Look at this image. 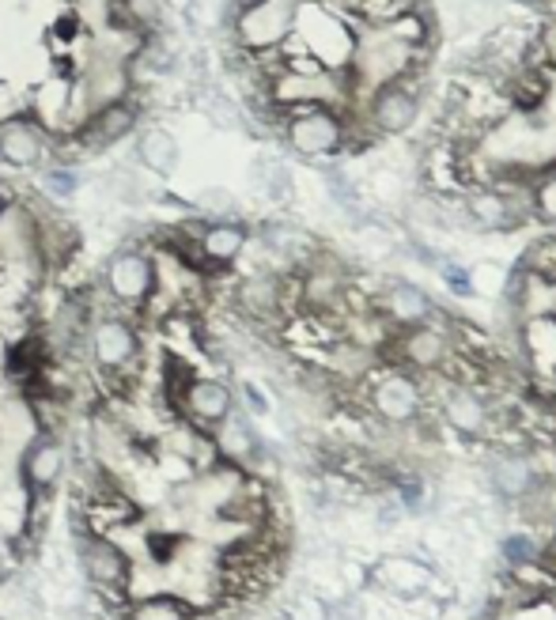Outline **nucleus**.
I'll list each match as a JSON object with an SVG mask.
<instances>
[{
  "label": "nucleus",
  "instance_id": "obj_13",
  "mask_svg": "<svg viewBox=\"0 0 556 620\" xmlns=\"http://www.w3.org/2000/svg\"><path fill=\"white\" fill-rule=\"evenodd\" d=\"M212 443H217V454L220 462L228 465H239V470L254 473L258 462H265V443L262 435L254 431V420H250L246 409H231V417L223 420V424H217L209 431Z\"/></svg>",
  "mask_w": 556,
  "mask_h": 620
},
{
  "label": "nucleus",
  "instance_id": "obj_22",
  "mask_svg": "<svg viewBox=\"0 0 556 620\" xmlns=\"http://www.w3.org/2000/svg\"><path fill=\"white\" fill-rule=\"evenodd\" d=\"M500 556H504V564L511 571L531 568V564L542 560V542H537L534 534H526V529H518V534H507L504 542H500Z\"/></svg>",
  "mask_w": 556,
  "mask_h": 620
},
{
  "label": "nucleus",
  "instance_id": "obj_11",
  "mask_svg": "<svg viewBox=\"0 0 556 620\" xmlns=\"http://www.w3.org/2000/svg\"><path fill=\"white\" fill-rule=\"evenodd\" d=\"M390 348H394V367H406V371H420V375H443L447 359H451V340L432 326L398 329Z\"/></svg>",
  "mask_w": 556,
  "mask_h": 620
},
{
  "label": "nucleus",
  "instance_id": "obj_17",
  "mask_svg": "<svg viewBox=\"0 0 556 620\" xmlns=\"http://www.w3.org/2000/svg\"><path fill=\"white\" fill-rule=\"evenodd\" d=\"M489 484L492 492H500L504 500H518L534 496L537 484H542V473H537V462L526 454H496L489 462Z\"/></svg>",
  "mask_w": 556,
  "mask_h": 620
},
{
  "label": "nucleus",
  "instance_id": "obj_4",
  "mask_svg": "<svg viewBox=\"0 0 556 620\" xmlns=\"http://www.w3.org/2000/svg\"><path fill=\"white\" fill-rule=\"evenodd\" d=\"M367 409L390 428H406L424 412V386L406 367H382L367 379Z\"/></svg>",
  "mask_w": 556,
  "mask_h": 620
},
{
  "label": "nucleus",
  "instance_id": "obj_31",
  "mask_svg": "<svg viewBox=\"0 0 556 620\" xmlns=\"http://www.w3.org/2000/svg\"><path fill=\"white\" fill-rule=\"evenodd\" d=\"M511 620H556V609L549 598H534V601H526L523 609H515Z\"/></svg>",
  "mask_w": 556,
  "mask_h": 620
},
{
  "label": "nucleus",
  "instance_id": "obj_14",
  "mask_svg": "<svg viewBox=\"0 0 556 620\" xmlns=\"http://www.w3.org/2000/svg\"><path fill=\"white\" fill-rule=\"evenodd\" d=\"M367 579H371L375 587L387 590V595L406 598V601H417V598L432 595V587H436V571L428 568L424 560H417V556H406V553L382 556V560L375 564L371 571H367Z\"/></svg>",
  "mask_w": 556,
  "mask_h": 620
},
{
  "label": "nucleus",
  "instance_id": "obj_1",
  "mask_svg": "<svg viewBox=\"0 0 556 620\" xmlns=\"http://www.w3.org/2000/svg\"><path fill=\"white\" fill-rule=\"evenodd\" d=\"M84 353L92 371H133L140 375V359H145V337L140 326L125 314H92V326L84 337Z\"/></svg>",
  "mask_w": 556,
  "mask_h": 620
},
{
  "label": "nucleus",
  "instance_id": "obj_6",
  "mask_svg": "<svg viewBox=\"0 0 556 620\" xmlns=\"http://www.w3.org/2000/svg\"><path fill=\"white\" fill-rule=\"evenodd\" d=\"M345 137H348L345 122H340V114L329 111V106L295 111L289 114V122H284V140H289V148L303 159L334 156V151L345 148Z\"/></svg>",
  "mask_w": 556,
  "mask_h": 620
},
{
  "label": "nucleus",
  "instance_id": "obj_30",
  "mask_svg": "<svg viewBox=\"0 0 556 620\" xmlns=\"http://www.w3.org/2000/svg\"><path fill=\"white\" fill-rule=\"evenodd\" d=\"M235 398H242V406H246L250 417H265V412H269V398H265V390L258 382H242Z\"/></svg>",
  "mask_w": 556,
  "mask_h": 620
},
{
  "label": "nucleus",
  "instance_id": "obj_16",
  "mask_svg": "<svg viewBox=\"0 0 556 620\" xmlns=\"http://www.w3.org/2000/svg\"><path fill=\"white\" fill-rule=\"evenodd\" d=\"M417 111H420L417 95H412L401 80H394V84H379L371 92V103H367V122H371V129L387 133V137H401L406 129H412Z\"/></svg>",
  "mask_w": 556,
  "mask_h": 620
},
{
  "label": "nucleus",
  "instance_id": "obj_35",
  "mask_svg": "<svg viewBox=\"0 0 556 620\" xmlns=\"http://www.w3.org/2000/svg\"><path fill=\"white\" fill-rule=\"evenodd\" d=\"M553 458H556V439H553Z\"/></svg>",
  "mask_w": 556,
  "mask_h": 620
},
{
  "label": "nucleus",
  "instance_id": "obj_23",
  "mask_svg": "<svg viewBox=\"0 0 556 620\" xmlns=\"http://www.w3.org/2000/svg\"><path fill=\"white\" fill-rule=\"evenodd\" d=\"M186 15H190V23L204 27V31H217V27L231 23L235 8H231V0H186Z\"/></svg>",
  "mask_w": 556,
  "mask_h": 620
},
{
  "label": "nucleus",
  "instance_id": "obj_12",
  "mask_svg": "<svg viewBox=\"0 0 556 620\" xmlns=\"http://www.w3.org/2000/svg\"><path fill=\"white\" fill-rule=\"evenodd\" d=\"M50 156H53V137L31 118V114L0 125V164L4 167H15V170L42 167Z\"/></svg>",
  "mask_w": 556,
  "mask_h": 620
},
{
  "label": "nucleus",
  "instance_id": "obj_5",
  "mask_svg": "<svg viewBox=\"0 0 556 620\" xmlns=\"http://www.w3.org/2000/svg\"><path fill=\"white\" fill-rule=\"evenodd\" d=\"M98 284L111 295L114 307L140 311L151 300V292H156V258L140 246H122L118 254H111V262L103 265Z\"/></svg>",
  "mask_w": 556,
  "mask_h": 620
},
{
  "label": "nucleus",
  "instance_id": "obj_24",
  "mask_svg": "<svg viewBox=\"0 0 556 620\" xmlns=\"http://www.w3.org/2000/svg\"><path fill=\"white\" fill-rule=\"evenodd\" d=\"M193 209L201 220H231V216H239L235 197H231V190H223V186H209V190L197 193Z\"/></svg>",
  "mask_w": 556,
  "mask_h": 620
},
{
  "label": "nucleus",
  "instance_id": "obj_33",
  "mask_svg": "<svg viewBox=\"0 0 556 620\" xmlns=\"http://www.w3.org/2000/svg\"><path fill=\"white\" fill-rule=\"evenodd\" d=\"M254 4H262V0H231V8H235V12H242V8H254Z\"/></svg>",
  "mask_w": 556,
  "mask_h": 620
},
{
  "label": "nucleus",
  "instance_id": "obj_9",
  "mask_svg": "<svg viewBox=\"0 0 556 620\" xmlns=\"http://www.w3.org/2000/svg\"><path fill=\"white\" fill-rule=\"evenodd\" d=\"M133 129H140V103L129 95V98H118V103H106V106H98V111H92L80 129L69 133V140L76 144V151L92 156V151L114 148V144L129 137Z\"/></svg>",
  "mask_w": 556,
  "mask_h": 620
},
{
  "label": "nucleus",
  "instance_id": "obj_10",
  "mask_svg": "<svg viewBox=\"0 0 556 620\" xmlns=\"http://www.w3.org/2000/svg\"><path fill=\"white\" fill-rule=\"evenodd\" d=\"M439 417L459 439H489L496 412L484 401V393L473 390L470 382H451L443 398H439Z\"/></svg>",
  "mask_w": 556,
  "mask_h": 620
},
{
  "label": "nucleus",
  "instance_id": "obj_15",
  "mask_svg": "<svg viewBox=\"0 0 556 620\" xmlns=\"http://www.w3.org/2000/svg\"><path fill=\"white\" fill-rule=\"evenodd\" d=\"M197 246H201V258L209 265V273H223L246 254L250 246V228L231 216V220H201V231H197Z\"/></svg>",
  "mask_w": 556,
  "mask_h": 620
},
{
  "label": "nucleus",
  "instance_id": "obj_21",
  "mask_svg": "<svg viewBox=\"0 0 556 620\" xmlns=\"http://www.w3.org/2000/svg\"><path fill=\"white\" fill-rule=\"evenodd\" d=\"M197 609L175 590H156V595H140L129 601L125 620H193Z\"/></svg>",
  "mask_w": 556,
  "mask_h": 620
},
{
  "label": "nucleus",
  "instance_id": "obj_25",
  "mask_svg": "<svg viewBox=\"0 0 556 620\" xmlns=\"http://www.w3.org/2000/svg\"><path fill=\"white\" fill-rule=\"evenodd\" d=\"M42 190H46L53 201H73L80 193V170L73 164H57L42 170Z\"/></svg>",
  "mask_w": 556,
  "mask_h": 620
},
{
  "label": "nucleus",
  "instance_id": "obj_27",
  "mask_svg": "<svg viewBox=\"0 0 556 620\" xmlns=\"http://www.w3.org/2000/svg\"><path fill=\"white\" fill-rule=\"evenodd\" d=\"M284 620H329V606L315 595H300L289 606V617Z\"/></svg>",
  "mask_w": 556,
  "mask_h": 620
},
{
  "label": "nucleus",
  "instance_id": "obj_34",
  "mask_svg": "<svg viewBox=\"0 0 556 620\" xmlns=\"http://www.w3.org/2000/svg\"><path fill=\"white\" fill-rule=\"evenodd\" d=\"M8 190H12V186H0V209H4V204H8V201H15V197H12V193H8Z\"/></svg>",
  "mask_w": 556,
  "mask_h": 620
},
{
  "label": "nucleus",
  "instance_id": "obj_28",
  "mask_svg": "<svg viewBox=\"0 0 556 620\" xmlns=\"http://www.w3.org/2000/svg\"><path fill=\"white\" fill-rule=\"evenodd\" d=\"M531 201H534V209L545 216V220L556 223V175L537 182V190H531Z\"/></svg>",
  "mask_w": 556,
  "mask_h": 620
},
{
  "label": "nucleus",
  "instance_id": "obj_20",
  "mask_svg": "<svg viewBox=\"0 0 556 620\" xmlns=\"http://www.w3.org/2000/svg\"><path fill=\"white\" fill-rule=\"evenodd\" d=\"M465 212H470V220L478 223V228H489V231H504L518 223L511 193H500V190H473L470 201H465Z\"/></svg>",
  "mask_w": 556,
  "mask_h": 620
},
{
  "label": "nucleus",
  "instance_id": "obj_2",
  "mask_svg": "<svg viewBox=\"0 0 556 620\" xmlns=\"http://www.w3.org/2000/svg\"><path fill=\"white\" fill-rule=\"evenodd\" d=\"M303 0H262L254 8H242L231 15V34H235V46L242 53H276L284 42L295 34V15H300Z\"/></svg>",
  "mask_w": 556,
  "mask_h": 620
},
{
  "label": "nucleus",
  "instance_id": "obj_18",
  "mask_svg": "<svg viewBox=\"0 0 556 620\" xmlns=\"http://www.w3.org/2000/svg\"><path fill=\"white\" fill-rule=\"evenodd\" d=\"M379 318H387L394 329L428 326V318H432V300H428L417 284L394 281L379 300Z\"/></svg>",
  "mask_w": 556,
  "mask_h": 620
},
{
  "label": "nucleus",
  "instance_id": "obj_32",
  "mask_svg": "<svg viewBox=\"0 0 556 620\" xmlns=\"http://www.w3.org/2000/svg\"><path fill=\"white\" fill-rule=\"evenodd\" d=\"M443 281H447V287H451L454 295H473L470 273H465L462 265H454V262H443Z\"/></svg>",
  "mask_w": 556,
  "mask_h": 620
},
{
  "label": "nucleus",
  "instance_id": "obj_8",
  "mask_svg": "<svg viewBox=\"0 0 556 620\" xmlns=\"http://www.w3.org/2000/svg\"><path fill=\"white\" fill-rule=\"evenodd\" d=\"M235 406H239V398H235V390H231V382L217 379V375H193V379L182 386V393H178L175 412L186 424L212 431L231 417Z\"/></svg>",
  "mask_w": 556,
  "mask_h": 620
},
{
  "label": "nucleus",
  "instance_id": "obj_3",
  "mask_svg": "<svg viewBox=\"0 0 556 620\" xmlns=\"http://www.w3.org/2000/svg\"><path fill=\"white\" fill-rule=\"evenodd\" d=\"M76 568L92 595H125L133 582V556L122 549L118 537L84 534L76 537Z\"/></svg>",
  "mask_w": 556,
  "mask_h": 620
},
{
  "label": "nucleus",
  "instance_id": "obj_19",
  "mask_svg": "<svg viewBox=\"0 0 556 620\" xmlns=\"http://www.w3.org/2000/svg\"><path fill=\"white\" fill-rule=\"evenodd\" d=\"M137 159L148 175L170 178L178 170V140L170 137V129H164V125H145L137 133Z\"/></svg>",
  "mask_w": 556,
  "mask_h": 620
},
{
  "label": "nucleus",
  "instance_id": "obj_7",
  "mask_svg": "<svg viewBox=\"0 0 556 620\" xmlns=\"http://www.w3.org/2000/svg\"><path fill=\"white\" fill-rule=\"evenodd\" d=\"M69 465H73V454H69L65 439L46 435V431H34V435L27 439L23 454H20V481H23L27 492H46V496H57Z\"/></svg>",
  "mask_w": 556,
  "mask_h": 620
},
{
  "label": "nucleus",
  "instance_id": "obj_26",
  "mask_svg": "<svg viewBox=\"0 0 556 620\" xmlns=\"http://www.w3.org/2000/svg\"><path fill=\"white\" fill-rule=\"evenodd\" d=\"M201 106H204V114H209V122L217 125V129H242V111L235 106V98H228L220 92H204Z\"/></svg>",
  "mask_w": 556,
  "mask_h": 620
},
{
  "label": "nucleus",
  "instance_id": "obj_29",
  "mask_svg": "<svg viewBox=\"0 0 556 620\" xmlns=\"http://www.w3.org/2000/svg\"><path fill=\"white\" fill-rule=\"evenodd\" d=\"M23 114H27V98L15 92L12 84L0 80V125L12 122V118H23Z\"/></svg>",
  "mask_w": 556,
  "mask_h": 620
}]
</instances>
